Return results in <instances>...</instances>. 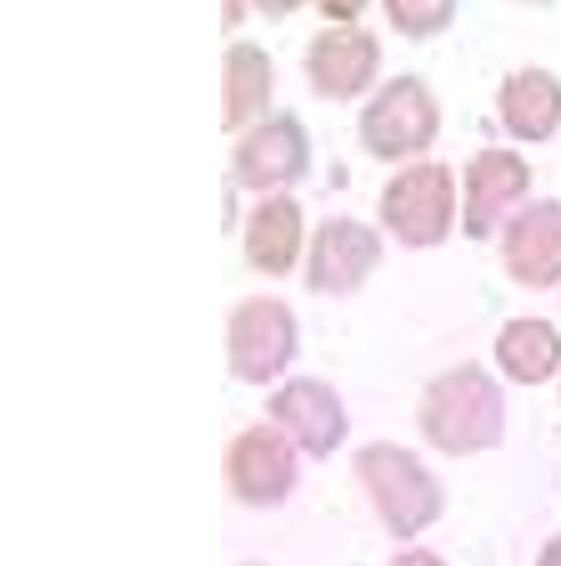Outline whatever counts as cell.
Here are the masks:
<instances>
[{
    "label": "cell",
    "instance_id": "obj_1",
    "mask_svg": "<svg viewBox=\"0 0 561 566\" xmlns=\"http://www.w3.org/2000/svg\"><path fill=\"white\" fill-rule=\"evenodd\" d=\"M416 427H422L426 447L441 457H477V451H497L507 441V396L491 371L477 361L446 366L432 376L416 401Z\"/></svg>",
    "mask_w": 561,
    "mask_h": 566
},
{
    "label": "cell",
    "instance_id": "obj_2",
    "mask_svg": "<svg viewBox=\"0 0 561 566\" xmlns=\"http://www.w3.org/2000/svg\"><path fill=\"white\" fill-rule=\"evenodd\" d=\"M351 467H356V481L366 486L371 512L382 516V526L396 542H412L426 526L441 522L446 492L436 481V471L416 451L396 447V441H371V447L356 451Z\"/></svg>",
    "mask_w": 561,
    "mask_h": 566
},
{
    "label": "cell",
    "instance_id": "obj_3",
    "mask_svg": "<svg viewBox=\"0 0 561 566\" xmlns=\"http://www.w3.org/2000/svg\"><path fill=\"white\" fill-rule=\"evenodd\" d=\"M382 231L396 235L406 251L446 247V235L461 226V191L441 160H412L382 186Z\"/></svg>",
    "mask_w": 561,
    "mask_h": 566
},
{
    "label": "cell",
    "instance_id": "obj_4",
    "mask_svg": "<svg viewBox=\"0 0 561 566\" xmlns=\"http://www.w3.org/2000/svg\"><path fill=\"white\" fill-rule=\"evenodd\" d=\"M441 136V101L422 75H396L361 106L356 140L376 160H422Z\"/></svg>",
    "mask_w": 561,
    "mask_h": 566
},
{
    "label": "cell",
    "instance_id": "obj_5",
    "mask_svg": "<svg viewBox=\"0 0 561 566\" xmlns=\"http://www.w3.org/2000/svg\"><path fill=\"white\" fill-rule=\"evenodd\" d=\"M301 352L297 311L281 296H246L226 316V366L241 386H271L281 381Z\"/></svg>",
    "mask_w": 561,
    "mask_h": 566
},
{
    "label": "cell",
    "instance_id": "obj_6",
    "mask_svg": "<svg viewBox=\"0 0 561 566\" xmlns=\"http://www.w3.org/2000/svg\"><path fill=\"white\" fill-rule=\"evenodd\" d=\"M311 171V136L297 111L266 116L231 146V186L256 196H291V186Z\"/></svg>",
    "mask_w": 561,
    "mask_h": 566
},
{
    "label": "cell",
    "instance_id": "obj_7",
    "mask_svg": "<svg viewBox=\"0 0 561 566\" xmlns=\"http://www.w3.org/2000/svg\"><path fill=\"white\" fill-rule=\"evenodd\" d=\"M297 441L287 437L271 421H256V427L236 431L231 447H226V486H231V502L266 512V506H281L301 481V461H297Z\"/></svg>",
    "mask_w": 561,
    "mask_h": 566
},
{
    "label": "cell",
    "instance_id": "obj_8",
    "mask_svg": "<svg viewBox=\"0 0 561 566\" xmlns=\"http://www.w3.org/2000/svg\"><path fill=\"white\" fill-rule=\"evenodd\" d=\"M531 191V166L521 160V150L487 146L466 160L461 176V231L471 241H491L507 231V221L521 211Z\"/></svg>",
    "mask_w": 561,
    "mask_h": 566
},
{
    "label": "cell",
    "instance_id": "obj_9",
    "mask_svg": "<svg viewBox=\"0 0 561 566\" xmlns=\"http://www.w3.org/2000/svg\"><path fill=\"white\" fill-rule=\"evenodd\" d=\"M382 256L386 247L376 226L356 221V216H326L307 247V286L316 296H356L376 276Z\"/></svg>",
    "mask_w": 561,
    "mask_h": 566
},
{
    "label": "cell",
    "instance_id": "obj_10",
    "mask_svg": "<svg viewBox=\"0 0 561 566\" xmlns=\"http://www.w3.org/2000/svg\"><path fill=\"white\" fill-rule=\"evenodd\" d=\"M266 417L271 427H281L291 441H297L307 457H336L351 437V421H346V407H341V391L321 376H291L271 391L266 401Z\"/></svg>",
    "mask_w": 561,
    "mask_h": 566
},
{
    "label": "cell",
    "instance_id": "obj_11",
    "mask_svg": "<svg viewBox=\"0 0 561 566\" xmlns=\"http://www.w3.org/2000/svg\"><path fill=\"white\" fill-rule=\"evenodd\" d=\"M382 75V41L361 25H326L307 45V81L321 101H361Z\"/></svg>",
    "mask_w": 561,
    "mask_h": 566
},
{
    "label": "cell",
    "instance_id": "obj_12",
    "mask_svg": "<svg viewBox=\"0 0 561 566\" xmlns=\"http://www.w3.org/2000/svg\"><path fill=\"white\" fill-rule=\"evenodd\" d=\"M501 266L521 291L561 286V201H527L501 231Z\"/></svg>",
    "mask_w": 561,
    "mask_h": 566
},
{
    "label": "cell",
    "instance_id": "obj_13",
    "mask_svg": "<svg viewBox=\"0 0 561 566\" xmlns=\"http://www.w3.org/2000/svg\"><path fill=\"white\" fill-rule=\"evenodd\" d=\"M497 116L501 130L511 140H521V146L551 140L561 126V75H551L547 65L507 71V81L497 86Z\"/></svg>",
    "mask_w": 561,
    "mask_h": 566
},
{
    "label": "cell",
    "instance_id": "obj_14",
    "mask_svg": "<svg viewBox=\"0 0 561 566\" xmlns=\"http://www.w3.org/2000/svg\"><path fill=\"white\" fill-rule=\"evenodd\" d=\"M241 251H246V266L261 271V276L297 271L301 251H307V221H301L297 196H261L251 206V216H246Z\"/></svg>",
    "mask_w": 561,
    "mask_h": 566
},
{
    "label": "cell",
    "instance_id": "obj_15",
    "mask_svg": "<svg viewBox=\"0 0 561 566\" xmlns=\"http://www.w3.org/2000/svg\"><path fill=\"white\" fill-rule=\"evenodd\" d=\"M271 55L251 41L226 45L221 55V126L231 136H246L251 126H261L271 111Z\"/></svg>",
    "mask_w": 561,
    "mask_h": 566
},
{
    "label": "cell",
    "instance_id": "obj_16",
    "mask_svg": "<svg viewBox=\"0 0 561 566\" xmlns=\"http://www.w3.org/2000/svg\"><path fill=\"white\" fill-rule=\"evenodd\" d=\"M497 356L501 376L517 386H547L561 371V332L547 316H511L497 332Z\"/></svg>",
    "mask_w": 561,
    "mask_h": 566
},
{
    "label": "cell",
    "instance_id": "obj_17",
    "mask_svg": "<svg viewBox=\"0 0 561 566\" xmlns=\"http://www.w3.org/2000/svg\"><path fill=\"white\" fill-rule=\"evenodd\" d=\"M386 21L412 41H432V35L451 31L456 6L451 0H386Z\"/></svg>",
    "mask_w": 561,
    "mask_h": 566
},
{
    "label": "cell",
    "instance_id": "obj_18",
    "mask_svg": "<svg viewBox=\"0 0 561 566\" xmlns=\"http://www.w3.org/2000/svg\"><path fill=\"white\" fill-rule=\"evenodd\" d=\"M386 566H446L436 552H426V546H406V552H396Z\"/></svg>",
    "mask_w": 561,
    "mask_h": 566
},
{
    "label": "cell",
    "instance_id": "obj_19",
    "mask_svg": "<svg viewBox=\"0 0 561 566\" xmlns=\"http://www.w3.org/2000/svg\"><path fill=\"white\" fill-rule=\"evenodd\" d=\"M321 11H326L336 25H351V21H356V6H351V0H326Z\"/></svg>",
    "mask_w": 561,
    "mask_h": 566
},
{
    "label": "cell",
    "instance_id": "obj_20",
    "mask_svg": "<svg viewBox=\"0 0 561 566\" xmlns=\"http://www.w3.org/2000/svg\"><path fill=\"white\" fill-rule=\"evenodd\" d=\"M537 566H561V532H557V536H551V542H547V546H541Z\"/></svg>",
    "mask_w": 561,
    "mask_h": 566
},
{
    "label": "cell",
    "instance_id": "obj_21",
    "mask_svg": "<svg viewBox=\"0 0 561 566\" xmlns=\"http://www.w3.org/2000/svg\"><path fill=\"white\" fill-rule=\"evenodd\" d=\"M246 566H256V562H246Z\"/></svg>",
    "mask_w": 561,
    "mask_h": 566
}]
</instances>
